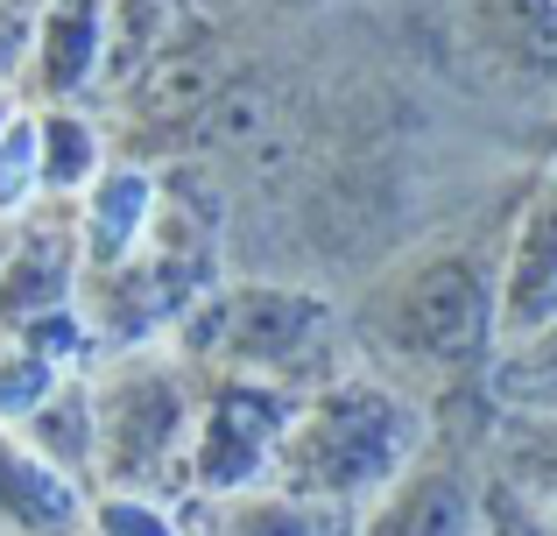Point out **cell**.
Masks as SVG:
<instances>
[{
	"label": "cell",
	"instance_id": "cell-1",
	"mask_svg": "<svg viewBox=\"0 0 557 536\" xmlns=\"http://www.w3.org/2000/svg\"><path fill=\"white\" fill-rule=\"evenodd\" d=\"M502 240L508 226L459 240V248L403 269L395 283H381L374 303L354 317V353L368 360V374L417 396V388H459L466 374L494 367L502 360V339H494Z\"/></svg>",
	"mask_w": 557,
	"mask_h": 536
},
{
	"label": "cell",
	"instance_id": "cell-2",
	"mask_svg": "<svg viewBox=\"0 0 557 536\" xmlns=\"http://www.w3.org/2000/svg\"><path fill=\"white\" fill-rule=\"evenodd\" d=\"M431 410H423L409 388L381 382V374L354 367L339 374L332 388L297 402L283 445H275V466H269V487L283 495H304V501H325L339 515H368L403 466L431 445Z\"/></svg>",
	"mask_w": 557,
	"mask_h": 536
},
{
	"label": "cell",
	"instance_id": "cell-3",
	"mask_svg": "<svg viewBox=\"0 0 557 536\" xmlns=\"http://www.w3.org/2000/svg\"><path fill=\"white\" fill-rule=\"evenodd\" d=\"M184 353L205 360V374H247V382H275L289 396H318L339 374H354V332L318 297L247 283L190 311Z\"/></svg>",
	"mask_w": 557,
	"mask_h": 536
},
{
	"label": "cell",
	"instance_id": "cell-4",
	"mask_svg": "<svg viewBox=\"0 0 557 536\" xmlns=\"http://www.w3.org/2000/svg\"><path fill=\"white\" fill-rule=\"evenodd\" d=\"M99 416V481L113 495L163 501V487H190V438H198V396L177 360H121L92 396Z\"/></svg>",
	"mask_w": 557,
	"mask_h": 536
},
{
	"label": "cell",
	"instance_id": "cell-5",
	"mask_svg": "<svg viewBox=\"0 0 557 536\" xmlns=\"http://www.w3.org/2000/svg\"><path fill=\"white\" fill-rule=\"evenodd\" d=\"M354 536H494V466H480L466 431L437 424Z\"/></svg>",
	"mask_w": 557,
	"mask_h": 536
},
{
	"label": "cell",
	"instance_id": "cell-6",
	"mask_svg": "<svg viewBox=\"0 0 557 536\" xmlns=\"http://www.w3.org/2000/svg\"><path fill=\"white\" fill-rule=\"evenodd\" d=\"M297 402L304 396H289L275 382L212 374V388L198 402V438H190V495H240V487L269 481Z\"/></svg>",
	"mask_w": 557,
	"mask_h": 536
},
{
	"label": "cell",
	"instance_id": "cell-7",
	"mask_svg": "<svg viewBox=\"0 0 557 536\" xmlns=\"http://www.w3.org/2000/svg\"><path fill=\"white\" fill-rule=\"evenodd\" d=\"M557 325V163L530 184L516 226L502 240V297H494V339L502 353L544 339Z\"/></svg>",
	"mask_w": 557,
	"mask_h": 536
},
{
	"label": "cell",
	"instance_id": "cell-8",
	"mask_svg": "<svg viewBox=\"0 0 557 536\" xmlns=\"http://www.w3.org/2000/svg\"><path fill=\"white\" fill-rule=\"evenodd\" d=\"M487 466L502 481V495L522 515H536L544 529H557V416L544 410H502L487 416Z\"/></svg>",
	"mask_w": 557,
	"mask_h": 536
},
{
	"label": "cell",
	"instance_id": "cell-9",
	"mask_svg": "<svg viewBox=\"0 0 557 536\" xmlns=\"http://www.w3.org/2000/svg\"><path fill=\"white\" fill-rule=\"evenodd\" d=\"M360 523L325 501L283 495V487H240V495H198L184 536H354Z\"/></svg>",
	"mask_w": 557,
	"mask_h": 536
},
{
	"label": "cell",
	"instance_id": "cell-10",
	"mask_svg": "<svg viewBox=\"0 0 557 536\" xmlns=\"http://www.w3.org/2000/svg\"><path fill=\"white\" fill-rule=\"evenodd\" d=\"M78 515H85L78 481H64L57 466H42V459L28 452L22 431L0 424V523H14L28 536H64Z\"/></svg>",
	"mask_w": 557,
	"mask_h": 536
},
{
	"label": "cell",
	"instance_id": "cell-11",
	"mask_svg": "<svg viewBox=\"0 0 557 536\" xmlns=\"http://www.w3.org/2000/svg\"><path fill=\"white\" fill-rule=\"evenodd\" d=\"M36 184H42V198H64V205H78L99 184V141L78 113L36 121Z\"/></svg>",
	"mask_w": 557,
	"mask_h": 536
},
{
	"label": "cell",
	"instance_id": "cell-12",
	"mask_svg": "<svg viewBox=\"0 0 557 536\" xmlns=\"http://www.w3.org/2000/svg\"><path fill=\"white\" fill-rule=\"evenodd\" d=\"M494 22L530 57H557V0H494Z\"/></svg>",
	"mask_w": 557,
	"mask_h": 536
},
{
	"label": "cell",
	"instance_id": "cell-13",
	"mask_svg": "<svg viewBox=\"0 0 557 536\" xmlns=\"http://www.w3.org/2000/svg\"><path fill=\"white\" fill-rule=\"evenodd\" d=\"M99 529L107 536H177L163 501H141V495H107L99 501Z\"/></svg>",
	"mask_w": 557,
	"mask_h": 536
},
{
	"label": "cell",
	"instance_id": "cell-14",
	"mask_svg": "<svg viewBox=\"0 0 557 536\" xmlns=\"http://www.w3.org/2000/svg\"><path fill=\"white\" fill-rule=\"evenodd\" d=\"M494 536H516V529H508V515H502V495H494Z\"/></svg>",
	"mask_w": 557,
	"mask_h": 536
},
{
	"label": "cell",
	"instance_id": "cell-15",
	"mask_svg": "<svg viewBox=\"0 0 557 536\" xmlns=\"http://www.w3.org/2000/svg\"><path fill=\"white\" fill-rule=\"evenodd\" d=\"M14 42H22V36H0V64H8V50H14Z\"/></svg>",
	"mask_w": 557,
	"mask_h": 536
},
{
	"label": "cell",
	"instance_id": "cell-16",
	"mask_svg": "<svg viewBox=\"0 0 557 536\" xmlns=\"http://www.w3.org/2000/svg\"><path fill=\"white\" fill-rule=\"evenodd\" d=\"M0 254H8V234H0Z\"/></svg>",
	"mask_w": 557,
	"mask_h": 536
}]
</instances>
